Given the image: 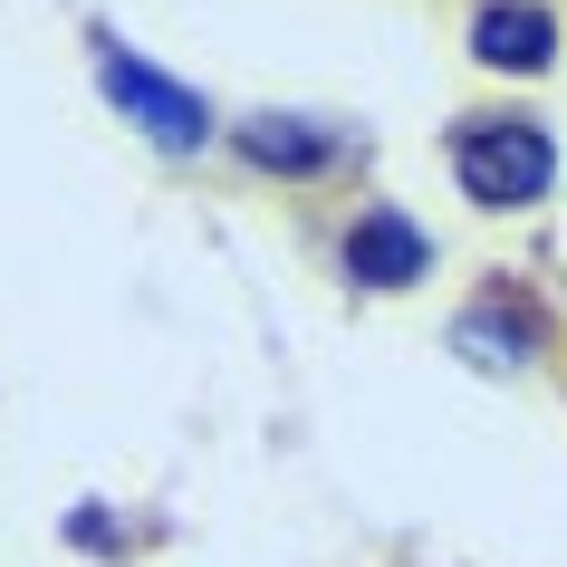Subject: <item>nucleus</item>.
Segmentation results:
<instances>
[{"mask_svg":"<svg viewBox=\"0 0 567 567\" xmlns=\"http://www.w3.org/2000/svg\"><path fill=\"white\" fill-rule=\"evenodd\" d=\"M452 174H462V193L491 212H519L548 193V135H538L529 116H472L462 135H452Z\"/></svg>","mask_w":567,"mask_h":567,"instance_id":"f257e3e1","label":"nucleus"},{"mask_svg":"<svg viewBox=\"0 0 567 567\" xmlns=\"http://www.w3.org/2000/svg\"><path fill=\"white\" fill-rule=\"evenodd\" d=\"M96 78H106V96H116V106L145 125L164 154H193V145L212 135V106H203V96L174 87V78H154V68L135 59L125 39H106V30H96Z\"/></svg>","mask_w":567,"mask_h":567,"instance_id":"f03ea898","label":"nucleus"},{"mask_svg":"<svg viewBox=\"0 0 567 567\" xmlns=\"http://www.w3.org/2000/svg\"><path fill=\"white\" fill-rule=\"evenodd\" d=\"M472 59L501 68V78H538V68L558 59V20H548L538 0H491L472 20Z\"/></svg>","mask_w":567,"mask_h":567,"instance_id":"7ed1b4c3","label":"nucleus"},{"mask_svg":"<svg viewBox=\"0 0 567 567\" xmlns=\"http://www.w3.org/2000/svg\"><path fill=\"white\" fill-rule=\"evenodd\" d=\"M423 260H433V240H423L404 212H365L357 231H347V269H357V289H414Z\"/></svg>","mask_w":567,"mask_h":567,"instance_id":"20e7f679","label":"nucleus"},{"mask_svg":"<svg viewBox=\"0 0 567 567\" xmlns=\"http://www.w3.org/2000/svg\"><path fill=\"white\" fill-rule=\"evenodd\" d=\"M240 154L260 164V174H328V164H347V135H328V125L308 116H250L240 125Z\"/></svg>","mask_w":567,"mask_h":567,"instance_id":"39448f33","label":"nucleus"},{"mask_svg":"<svg viewBox=\"0 0 567 567\" xmlns=\"http://www.w3.org/2000/svg\"><path fill=\"white\" fill-rule=\"evenodd\" d=\"M462 347H472V357H491V365H519V357L538 347V318L519 308V289H491V299L462 318Z\"/></svg>","mask_w":567,"mask_h":567,"instance_id":"423d86ee","label":"nucleus"}]
</instances>
